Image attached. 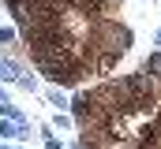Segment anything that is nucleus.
Wrapping results in <instances>:
<instances>
[{"label": "nucleus", "instance_id": "f257e3e1", "mask_svg": "<svg viewBox=\"0 0 161 149\" xmlns=\"http://www.w3.org/2000/svg\"><path fill=\"white\" fill-rule=\"evenodd\" d=\"M11 41H15V30H8V26H4V30H0V45H11Z\"/></svg>", "mask_w": 161, "mask_h": 149}]
</instances>
